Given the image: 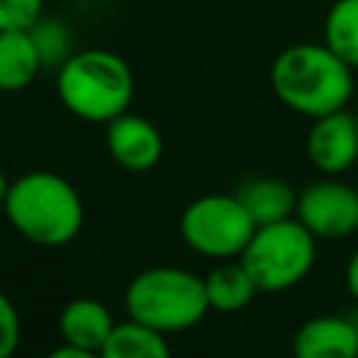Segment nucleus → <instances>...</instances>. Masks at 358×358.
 <instances>
[{
	"label": "nucleus",
	"instance_id": "0eeeda50",
	"mask_svg": "<svg viewBox=\"0 0 358 358\" xmlns=\"http://www.w3.org/2000/svg\"><path fill=\"white\" fill-rule=\"evenodd\" d=\"M294 215L316 238H347L358 229V190L338 179L310 182L296 193Z\"/></svg>",
	"mask_w": 358,
	"mask_h": 358
},
{
	"label": "nucleus",
	"instance_id": "6e6552de",
	"mask_svg": "<svg viewBox=\"0 0 358 358\" xmlns=\"http://www.w3.org/2000/svg\"><path fill=\"white\" fill-rule=\"evenodd\" d=\"M305 154L310 165L324 176H338L350 171L358 159V123L355 115L347 109L313 117L308 137H305Z\"/></svg>",
	"mask_w": 358,
	"mask_h": 358
},
{
	"label": "nucleus",
	"instance_id": "20e7f679",
	"mask_svg": "<svg viewBox=\"0 0 358 358\" xmlns=\"http://www.w3.org/2000/svg\"><path fill=\"white\" fill-rule=\"evenodd\" d=\"M123 305L131 319L162 333L190 330L210 310L204 277L176 266H154L134 274L126 285Z\"/></svg>",
	"mask_w": 358,
	"mask_h": 358
},
{
	"label": "nucleus",
	"instance_id": "423d86ee",
	"mask_svg": "<svg viewBox=\"0 0 358 358\" xmlns=\"http://www.w3.org/2000/svg\"><path fill=\"white\" fill-rule=\"evenodd\" d=\"M257 224L235 193H207L193 199L179 218L182 241L201 257H241Z\"/></svg>",
	"mask_w": 358,
	"mask_h": 358
},
{
	"label": "nucleus",
	"instance_id": "4468645a",
	"mask_svg": "<svg viewBox=\"0 0 358 358\" xmlns=\"http://www.w3.org/2000/svg\"><path fill=\"white\" fill-rule=\"evenodd\" d=\"M204 285H207V302H210V310H221V313H235L241 308H246L257 294V282L252 280V274L246 271V266L241 263V257L232 263H221L215 266L207 277H204Z\"/></svg>",
	"mask_w": 358,
	"mask_h": 358
},
{
	"label": "nucleus",
	"instance_id": "f03ea898",
	"mask_svg": "<svg viewBox=\"0 0 358 358\" xmlns=\"http://www.w3.org/2000/svg\"><path fill=\"white\" fill-rule=\"evenodd\" d=\"M3 213L17 235L36 246H64L84 224L78 190L53 171H28L8 185Z\"/></svg>",
	"mask_w": 358,
	"mask_h": 358
},
{
	"label": "nucleus",
	"instance_id": "f8f14e48",
	"mask_svg": "<svg viewBox=\"0 0 358 358\" xmlns=\"http://www.w3.org/2000/svg\"><path fill=\"white\" fill-rule=\"evenodd\" d=\"M42 67L45 59L31 28L0 31V92L25 90Z\"/></svg>",
	"mask_w": 358,
	"mask_h": 358
},
{
	"label": "nucleus",
	"instance_id": "ddd939ff",
	"mask_svg": "<svg viewBox=\"0 0 358 358\" xmlns=\"http://www.w3.org/2000/svg\"><path fill=\"white\" fill-rule=\"evenodd\" d=\"M235 196L249 210L255 224H271L291 218L296 213V193L288 182L277 176H249L235 187Z\"/></svg>",
	"mask_w": 358,
	"mask_h": 358
},
{
	"label": "nucleus",
	"instance_id": "9b49d317",
	"mask_svg": "<svg viewBox=\"0 0 358 358\" xmlns=\"http://www.w3.org/2000/svg\"><path fill=\"white\" fill-rule=\"evenodd\" d=\"M115 327V319L109 313V308L98 299L90 296H78L73 302H67L59 313V336L62 341L78 347L87 355H101L109 333Z\"/></svg>",
	"mask_w": 358,
	"mask_h": 358
},
{
	"label": "nucleus",
	"instance_id": "6ab92c4d",
	"mask_svg": "<svg viewBox=\"0 0 358 358\" xmlns=\"http://www.w3.org/2000/svg\"><path fill=\"white\" fill-rule=\"evenodd\" d=\"M20 344V313L14 302L0 291V358H8Z\"/></svg>",
	"mask_w": 358,
	"mask_h": 358
},
{
	"label": "nucleus",
	"instance_id": "f257e3e1",
	"mask_svg": "<svg viewBox=\"0 0 358 358\" xmlns=\"http://www.w3.org/2000/svg\"><path fill=\"white\" fill-rule=\"evenodd\" d=\"M268 81L280 103L310 120L347 109L352 98V67L324 42H299L280 50Z\"/></svg>",
	"mask_w": 358,
	"mask_h": 358
},
{
	"label": "nucleus",
	"instance_id": "412c9836",
	"mask_svg": "<svg viewBox=\"0 0 358 358\" xmlns=\"http://www.w3.org/2000/svg\"><path fill=\"white\" fill-rule=\"evenodd\" d=\"M8 176H6V171L0 168V207H3V201H6V193H8Z\"/></svg>",
	"mask_w": 358,
	"mask_h": 358
},
{
	"label": "nucleus",
	"instance_id": "39448f33",
	"mask_svg": "<svg viewBox=\"0 0 358 358\" xmlns=\"http://www.w3.org/2000/svg\"><path fill=\"white\" fill-rule=\"evenodd\" d=\"M241 263L260 294H280L302 282L316 263V235L296 218L260 224L241 252Z\"/></svg>",
	"mask_w": 358,
	"mask_h": 358
},
{
	"label": "nucleus",
	"instance_id": "7ed1b4c3",
	"mask_svg": "<svg viewBox=\"0 0 358 358\" xmlns=\"http://www.w3.org/2000/svg\"><path fill=\"white\" fill-rule=\"evenodd\" d=\"M56 95L70 115L106 126L117 115L129 112L134 76L131 67L106 48L76 50L59 64Z\"/></svg>",
	"mask_w": 358,
	"mask_h": 358
},
{
	"label": "nucleus",
	"instance_id": "dca6fc26",
	"mask_svg": "<svg viewBox=\"0 0 358 358\" xmlns=\"http://www.w3.org/2000/svg\"><path fill=\"white\" fill-rule=\"evenodd\" d=\"M324 45L358 67V0H336L324 17Z\"/></svg>",
	"mask_w": 358,
	"mask_h": 358
},
{
	"label": "nucleus",
	"instance_id": "aec40b11",
	"mask_svg": "<svg viewBox=\"0 0 358 358\" xmlns=\"http://www.w3.org/2000/svg\"><path fill=\"white\" fill-rule=\"evenodd\" d=\"M344 282L352 299H358V249L352 252V257L347 260V271H344Z\"/></svg>",
	"mask_w": 358,
	"mask_h": 358
},
{
	"label": "nucleus",
	"instance_id": "2eb2a0df",
	"mask_svg": "<svg viewBox=\"0 0 358 358\" xmlns=\"http://www.w3.org/2000/svg\"><path fill=\"white\" fill-rule=\"evenodd\" d=\"M171 347L165 341V333L140 322V319H126L115 322L101 355L103 358H168Z\"/></svg>",
	"mask_w": 358,
	"mask_h": 358
},
{
	"label": "nucleus",
	"instance_id": "a211bd4d",
	"mask_svg": "<svg viewBox=\"0 0 358 358\" xmlns=\"http://www.w3.org/2000/svg\"><path fill=\"white\" fill-rule=\"evenodd\" d=\"M45 0H0V31L31 28L42 17Z\"/></svg>",
	"mask_w": 358,
	"mask_h": 358
},
{
	"label": "nucleus",
	"instance_id": "9d476101",
	"mask_svg": "<svg viewBox=\"0 0 358 358\" xmlns=\"http://www.w3.org/2000/svg\"><path fill=\"white\" fill-rule=\"evenodd\" d=\"M296 358H358V324L344 316H313L294 333Z\"/></svg>",
	"mask_w": 358,
	"mask_h": 358
},
{
	"label": "nucleus",
	"instance_id": "4be33fe9",
	"mask_svg": "<svg viewBox=\"0 0 358 358\" xmlns=\"http://www.w3.org/2000/svg\"><path fill=\"white\" fill-rule=\"evenodd\" d=\"M355 123H358V112H355Z\"/></svg>",
	"mask_w": 358,
	"mask_h": 358
},
{
	"label": "nucleus",
	"instance_id": "f3484780",
	"mask_svg": "<svg viewBox=\"0 0 358 358\" xmlns=\"http://www.w3.org/2000/svg\"><path fill=\"white\" fill-rule=\"evenodd\" d=\"M31 31H34V39H36V45H39V50H42V59H45V64H62L70 53H67V42H70V34L56 22V20H36L34 25H31Z\"/></svg>",
	"mask_w": 358,
	"mask_h": 358
},
{
	"label": "nucleus",
	"instance_id": "1a4fd4ad",
	"mask_svg": "<svg viewBox=\"0 0 358 358\" xmlns=\"http://www.w3.org/2000/svg\"><path fill=\"white\" fill-rule=\"evenodd\" d=\"M103 140L109 157L126 171H151L162 159V134L140 115L123 112L109 120Z\"/></svg>",
	"mask_w": 358,
	"mask_h": 358
}]
</instances>
